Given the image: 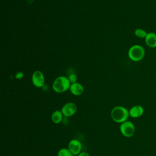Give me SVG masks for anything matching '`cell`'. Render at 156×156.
<instances>
[{
	"mask_svg": "<svg viewBox=\"0 0 156 156\" xmlns=\"http://www.w3.org/2000/svg\"><path fill=\"white\" fill-rule=\"evenodd\" d=\"M129 116V112L122 106H116L111 111V118L113 121L117 123L121 124L127 121Z\"/></svg>",
	"mask_w": 156,
	"mask_h": 156,
	"instance_id": "cell-1",
	"label": "cell"
},
{
	"mask_svg": "<svg viewBox=\"0 0 156 156\" xmlns=\"http://www.w3.org/2000/svg\"><path fill=\"white\" fill-rule=\"evenodd\" d=\"M71 84L68 77L62 76L54 80L52 83V88L57 93H63L69 89Z\"/></svg>",
	"mask_w": 156,
	"mask_h": 156,
	"instance_id": "cell-2",
	"label": "cell"
},
{
	"mask_svg": "<svg viewBox=\"0 0 156 156\" xmlns=\"http://www.w3.org/2000/svg\"><path fill=\"white\" fill-rule=\"evenodd\" d=\"M145 55V50L144 48L139 44L132 46L128 51L129 58L133 62L141 61Z\"/></svg>",
	"mask_w": 156,
	"mask_h": 156,
	"instance_id": "cell-3",
	"label": "cell"
},
{
	"mask_svg": "<svg viewBox=\"0 0 156 156\" xmlns=\"http://www.w3.org/2000/svg\"><path fill=\"white\" fill-rule=\"evenodd\" d=\"M119 130L122 135L126 137L130 138L134 135L135 127L134 124L132 122L129 121H126L121 124Z\"/></svg>",
	"mask_w": 156,
	"mask_h": 156,
	"instance_id": "cell-4",
	"label": "cell"
},
{
	"mask_svg": "<svg viewBox=\"0 0 156 156\" xmlns=\"http://www.w3.org/2000/svg\"><path fill=\"white\" fill-rule=\"evenodd\" d=\"M77 110V107L74 102H68L62 108L61 112L65 117H70L74 115Z\"/></svg>",
	"mask_w": 156,
	"mask_h": 156,
	"instance_id": "cell-5",
	"label": "cell"
},
{
	"mask_svg": "<svg viewBox=\"0 0 156 156\" xmlns=\"http://www.w3.org/2000/svg\"><path fill=\"white\" fill-rule=\"evenodd\" d=\"M32 82L35 87H42L44 83V77L43 73L39 70L34 71L32 76Z\"/></svg>",
	"mask_w": 156,
	"mask_h": 156,
	"instance_id": "cell-6",
	"label": "cell"
},
{
	"mask_svg": "<svg viewBox=\"0 0 156 156\" xmlns=\"http://www.w3.org/2000/svg\"><path fill=\"white\" fill-rule=\"evenodd\" d=\"M68 148L73 155H77L81 152L82 144L79 140L77 139H73L69 141Z\"/></svg>",
	"mask_w": 156,
	"mask_h": 156,
	"instance_id": "cell-7",
	"label": "cell"
},
{
	"mask_svg": "<svg viewBox=\"0 0 156 156\" xmlns=\"http://www.w3.org/2000/svg\"><path fill=\"white\" fill-rule=\"evenodd\" d=\"M129 112V115L133 118H137L143 115L144 113V109L142 106L139 105H136L133 106Z\"/></svg>",
	"mask_w": 156,
	"mask_h": 156,
	"instance_id": "cell-8",
	"label": "cell"
},
{
	"mask_svg": "<svg viewBox=\"0 0 156 156\" xmlns=\"http://www.w3.org/2000/svg\"><path fill=\"white\" fill-rule=\"evenodd\" d=\"M69 90L71 93L74 96H80L83 94L84 91V88L82 84L78 82L71 83Z\"/></svg>",
	"mask_w": 156,
	"mask_h": 156,
	"instance_id": "cell-9",
	"label": "cell"
},
{
	"mask_svg": "<svg viewBox=\"0 0 156 156\" xmlns=\"http://www.w3.org/2000/svg\"><path fill=\"white\" fill-rule=\"evenodd\" d=\"M146 45L151 48H156V34L151 32L147 33L146 38H144Z\"/></svg>",
	"mask_w": 156,
	"mask_h": 156,
	"instance_id": "cell-10",
	"label": "cell"
},
{
	"mask_svg": "<svg viewBox=\"0 0 156 156\" xmlns=\"http://www.w3.org/2000/svg\"><path fill=\"white\" fill-rule=\"evenodd\" d=\"M63 116L61 110H55L51 115V120L54 124H59L62 122Z\"/></svg>",
	"mask_w": 156,
	"mask_h": 156,
	"instance_id": "cell-11",
	"label": "cell"
},
{
	"mask_svg": "<svg viewBox=\"0 0 156 156\" xmlns=\"http://www.w3.org/2000/svg\"><path fill=\"white\" fill-rule=\"evenodd\" d=\"M134 34L136 37L140 38H145L147 33V32L141 28H137L134 31Z\"/></svg>",
	"mask_w": 156,
	"mask_h": 156,
	"instance_id": "cell-12",
	"label": "cell"
},
{
	"mask_svg": "<svg viewBox=\"0 0 156 156\" xmlns=\"http://www.w3.org/2000/svg\"><path fill=\"white\" fill-rule=\"evenodd\" d=\"M73 154L68 149V148H62L57 153V156H73Z\"/></svg>",
	"mask_w": 156,
	"mask_h": 156,
	"instance_id": "cell-13",
	"label": "cell"
},
{
	"mask_svg": "<svg viewBox=\"0 0 156 156\" xmlns=\"http://www.w3.org/2000/svg\"><path fill=\"white\" fill-rule=\"evenodd\" d=\"M68 79L69 80V82H71V83H74L77 82V76L74 73H71L68 76Z\"/></svg>",
	"mask_w": 156,
	"mask_h": 156,
	"instance_id": "cell-14",
	"label": "cell"
},
{
	"mask_svg": "<svg viewBox=\"0 0 156 156\" xmlns=\"http://www.w3.org/2000/svg\"><path fill=\"white\" fill-rule=\"evenodd\" d=\"M15 77L16 79H21L24 77V73L22 71H18L16 73Z\"/></svg>",
	"mask_w": 156,
	"mask_h": 156,
	"instance_id": "cell-15",
	"label": "cell"
},
{
	"mask_svg": "<svg viewBox=\"0 0 156 156\" xmlns=\"http://www.w3.org/2000/svg\"><path fill=\"white\" fill-rule=\"evenodd\" d=\"M77 156H90V154L87 152H81L80 153H79Z\"/></svg>",
	"mask_w": 156,
	"mask_h": 156,
	"instance_id": "cell-16",
	"label": "cell"
},
{
	"mask_svg": "<svg viewBox=\"0 0 156 156\" xmlns=\"http://www.w3.org/2000/svg\"><path fill=\"white\" fill-rule=\"evenodd\" d=\"M155 79H156V73H155Z\"/></svg>",
	"mask_w": 156,
	"mask_h": 156,
	"instance_id": "cell-17",
	"label": "cell"
}]
</instances>
